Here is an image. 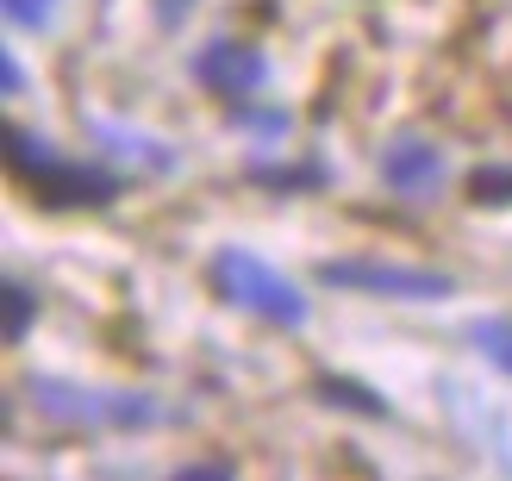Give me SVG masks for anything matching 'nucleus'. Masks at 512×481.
Segmentation results:
<instances>
[{"label": "nucleus", "mask_w": 512, "mask_h": 481, "mask_svg": "<svg viewBox=\"0 0 512 481\" xmlns=\"http://www.w3.org/2000/svg\"><path fill=\"white\" fill-rule=\"evenodd\" d=\"M0 300H7V344H19L25 332H32V319H38V294L25 288V282H7Z\"/></svg>", "instance_id": "nucleus-7"}, {"label": "nucleus", "mask_w": 512, "mask_h": 481, "mask_svg": "<svg viewBox=\"0 0 512 481\" xmlns=\"http://www.w3.org/2000/svg\"><path fill=\"white\" fill-rule=\"evenodd\" d=\"M331 288H356V294H394V300H444L450 275L431 269H406V263H325L319 269Z\"/></svg>", "instance_id": "nucleus-2"}, {"label": "nucleus", "mask_w": 512, "mask_h": 481, "mask_svg": "<svg viewBox=\"0 0 512 481\" xmlns=\"http://www.w3.org/2000/svg\"><path fill=\"white\" fill-rule=\"evenodd\" d=\"M213 282H219L225 300H238V307H256V313L275 319V325H300V319H306L300 288H294V282H281V275H275L269 263H256L250 250H225V257L213 263Z\"/></svg>", "instance_id": "nucleus-1"}, {"label": "nucleus", "mask_w": 512, "mask_h": 481, "mask_svg": "<svg viewBox=\"0 0 512 481\" xmlns=\"http://www.w3.org/2000/svg\"><path fill=\"white\" fill-rule=\"evenodd\" d=\"M7 163L25 175V182H32L38 169H50V163H57V150H50V144H38L32 132H19V125H7Z\"/></svg>", "instance_id": "nucleus-6"}, {"label": "nucleus", "mask_w": 512, "mask_h": 481, "mask_svg": "<svg viewBox=\"0 0 512 481\" xmlns=\"http://www.w3.org/2000/svg\"><path fill=\"white\" fill-rule=\"evenodd\" d=\"M475 344L512 375V319H481V325H475Z\"/></svg>", "instance_id": "nucleus-8"}, {"label": "nucleus", "mask_w": 512, "mask_h": 481, "mask_svg": "<svg viewBox=\"0 0 512 481\" xmlns=\"http://www.w3.org/2000/svg\"><path fill=\"white\" fill-rule=\"evenodd\" d=\"M200 82L219 88V94H250L263 82V57L244 50V44H213L207 57H200Z\"/></svg>", "instance_id": "nucleus-4"}, {"label": "nucleus", "mask_w": 512, "mask_h": 481, "mask_svg": "<svg viewBox=\"0 0 512 481\" xmlns=\"http://www.w3.org/2000/svg\"><path fill=\"white\" fill-rule=\"evenodd\" d=\"M381 175H388L400 194H425V188L444 175V157H438V150H431L425 138H406V144H394V150H388Z\"/></svg>", "instance_id": "nucleus-5"}, {"label": "nucleus", "mask_w": 512, "mask_h": 481, "mask_svg": "<svg viewBox=\"0 0 512 481\" xmlns=\"http://www.w3.org/2000/svg\"><path fill=\"white\" fill-rule=\"evenodd\" d=\"M50 7H57V0H7V19L13 25H44Z\"/></svg>", "instance_id": "nucleus-9"}, {"label": "nucleus", "mask_w": 512, "mask_h": 481, "mask_svg": "<svg viewBox=\"0 0 512 481\" xmlns=\"http://www.w3.org/2000/svg\"><path fill=\"white\" fill-rule=\"evenodd\" d=\"M0 82H7V94H19V88H25V75H19V63H13V57H0Z\"/></svg>", "instance_id": "nucleus-11"}, {"label": "nucleus", "mask_w": 512, "mask_h": 481, "mask_svg": "<svg viewBox=\"0 0 512 481\" xmlns=\"http://www.w3.org/2000/svg\"><path fill=\"white\" fill-rule=\"evenodd\" d=\"M475 194H481V200H494V194H512V175H494V169H481V175H475Z\"/></svg>", "instance_id": "nucleus-10"}, {"label": "nucleus", "mask_w": 512, "mask_h": 481, "mask_svg": "<svg viewBox=\"0 0 512 481\" xmlns=\"http://www.w3.org/2000/svg\"><path fill=\"white\" fill-rule=\"evenodd\" d=\"M32 188H38L44 207H57V213L107 207V200L119 194V182H113L107 169H94V163H69V157H57L50 169H38V175H32Z\"/></svg>", "instance_id": "nucleus-3"}]
</instances>
